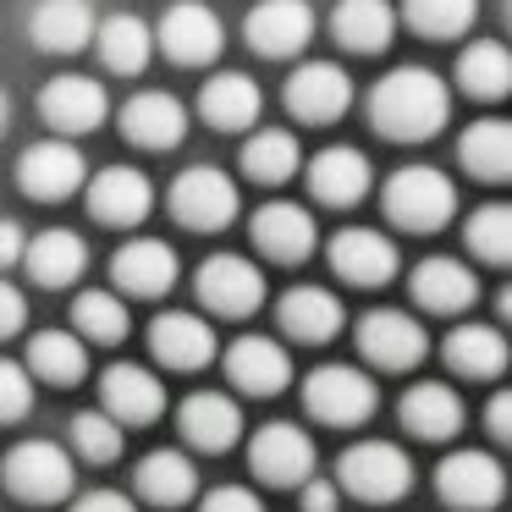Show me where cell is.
<instances>
[{
  "label": "cell",
  "instance_id": "39",
  "mask_svg": "<svg viewBox=\"0 0 512 512\" xmlns=\"http://www.w3.org/2000/svg\"><path fill=\"white\" fill-rule=\"evenodd\" d=\"M298 138L287 133V127H259L254 138L243 144V171L254 182H287L292 171H298Z\"/></svg>",
  "mask_w": 512,
  "mask_h": 512
},
{
  "label": "cell",
  "instance_id": "16",
  "mask_svg": "<svg viewBox=\"0 0 512 512\" xmlns=\"http://www.w3.org/2000/svg\"><path fill=\"white\" fill-rule=\"evenodd\" d=\"M397 243L380 232H369V226H347V232L331 237V270L342 281H353V287H386L391 276H397Z\"/></svg>",
  "mask_w": 512,
  "mask_h": 512
},
{
  "label": "cell",
  "instance_id": "19",
  "mask_svg": "<svg viewBox=\"0 0 512 512\" xmlns=\"http://www.w3.org/2000/svg\"><path fill=\"white\" fill-rule=\"evenodd\" d=\"M122 133L138 149H177L188 138V105L166 89H144L122 105Z\"/></svg>",
  "mask_w": 512,
  "mask_h": 512
},
{
  "label": "cell",
  "instance_id": "14",
  "mask_svg": "<svg viewBox=\"0 0 512 512\" xmlns=\"http://www.w3.org/2000/svg\"><path fill=\"white\" fill-rule=\"evenodd\" d=\"M83 177H89V160H83V149L61 144V138L34 144L23 160H17V188L34 193V199H45V204L72 199V193L83 188Z\"/></svg>",
  "mask_w": 512,
  "mask_h": 512
},
{
  "label": "cell",
  "instance_id": "11",
  "mask_svg": "<svg viewBox=\"0 0 512 512\" xmlns=\"http://www.w3.org/2000/svg\"><path fill=\"white\" fill-rule=\"evenodd\" d=\"M358 353L380 369H413L430 353V336H424V325L402 309H369L364 320H358Z\"/></svg>",
  "mask_w": 512,
  "mask_h": 512
},
{
  "label": "cell",
  "instance_id": "32",
  "mask_svg": "<svg viewBox=\"0 0 512 512\" xmlns=\"http://www.w3.org/2000/svg\"><path fill=\"white\" fill-rule=\"evenodd\" d=\"M276 314H281V331H287L292 342H331V336L342 331V303L325 287H292Z\"/></svg>",
  "mask_w": 512,
  "mask_h": 512
},
{
  "label": "cell",
  "instance_id": "17",
  "mask_svg": "<svg viewBox=\"0 0 512 512\" xmlns=\"http://www.w3.org/2000/svg\"><path fill=\"white\" fill-rule=\"evenodd\" d=\"M177 248L160 243V237H133V243L116 248L111 259V281L133 298H160V292L177 287Z\"/></svg>",
  "mask_w": 512,
  "mask_h": 512
},
{
  "label": "cell",
  "instance_id": "29",
  "mask_svg": "<svg viewBox=\"0 0 512 512\" xmlns=\"http://www.w3.org/2000/svg\"><path fill=\"white\" fill-rule=\"evenodd\" d=\"M177 424L199 452H226V446L243 435V413H237V402L221 397V391H193V397L182 402Z\"/></svg>",
  "mask_w": 512,
  "mask_h": 512
},
{
  "label": "cell",
  "instance_id": "51",
  "mask_svg": "<svg viewBox=\"0 0 512 512\" xmlns=\"http://www.w3.org/2000/svg\"><path fill=\"white\" fill-rule=\"evenodd\" d=\"M6 127H12V100H6V89H0V138H6Z\"/></svg>",
  "mask_w": 512,
  "mask_h": 512
},
{
  "label": "cell",
  "instance_id": "37",
  "mask_svg": "<svg viewBox=\"0 0 512 512\" xmlns=\"http://www.w3.org/2000/svg\"><path fill=\"white\" fill-rule=\"evenodd\" d=\"M457 160H463L474 177L485 182H501L512 171V127L496 122V116H485V122H474L463 138H457Z\"/></svg>",
  "mask_w": 512,
  "mask_h": 512
},
{
  "label": "cell",
  "instance_id": "13",
  "mask_svg": "<svg viewBox=\"0 0 512 512\" xmlns=\"http://www.w3.org/2000/svg\"><path fill=\"white\" fill-rule=\"evenodd\" d=\"M83 188H89V215L100 226H138L155 210V182L138 166H105L83 177Z\"/></svg>",
  "mask_w": 512,
  "mask_h": 512
},
{
  "label": "cell",
  "instance_id": "49",
  "mask_svg": "<svg viewBox=\"0 0 512 512\" xmlns=\"http://www.w3.org/2000/svg\"><path fill=\"white\" fill-rule=\"evenodd\" d=\"M23 243H28L23 226H17V221H0V270H12L17 259H23Z\"/></svg>",
  "mask_w": 512,
  "mask_h": 512
},
{
  "label": "cell",
  "instance_id": "3",
  "mask_svg": "<svg viewBox=\"0 0 512 512\" xmlns=\"http://www.w3.org/2000/svg\"><path fill=\"white\" fill-rule=\"evenodd\" d=\"M386 215L402 232H441L457 215V188L435 166H402L386 182Z\"/></svg>",
  "mask_w": 512,
  "mask_h": 512
},
{
  "label": "cell",
  "instance_id": "38",
  "mask_svg": "<svg viewBox=\"0 0 512 512\" xmlns=\"http://www.w3.org/2000/svg\"><path fill=\"white\" fill-rule=\"evenodd\" d=\"M457 89L474 94V100H501L512 89V56L496 39H479L457 56Z\"/></svg>",
  "mask_w": 512,
  "mask_h": 512
},
{
  "label": "cell",
  "instance_id": "4",
  "mask_svg": "<svg viewBox=\"0 0 512 512\" xmlns=\"http://www.w3.org/2000/svg\"><path fill=\"white\" fill-rule=\"evenodd\" d=\"M336 474H342V490L358 501H402L413 485V457L397 441H358L342 452Z\"/></svg>",
  "mask_w": 512,
  "mask_h": 512
},
{
  "label": "cell",
  "instance_id": "50",
  "mask_svg": "<svg viewBox=\"0 0 512 512\" xmlns=\"http://www.w3.org/2000/svg\"><path fill=\"white\" fill-rule=\"evenodd\" d=\"M490 435H496V441H512V397L507 391L490 397Z\"/></svg>",
  "mask_w": 512,
  "mask_h": 512
},
{
  "label": "cell",
  "instance_id": "1",
  "mask_svg": "<svg viewBox=\"0 0 512 512\" xmlns=\"http://www.w3.org/2000/svg\"><path fill=\"white\" fill-rule=\"evenodd\" d=\"M446 116H452V89L430 67H397L369 89V122H375V133L397 138V144L435 138L446 127Z\"/></svg>",
  "mask_w": 512,
  "mask_h": 512
},
{
  "label": "cell",
  "instance_id": "40",
  "mask_svg": "<svg viewBox=\"0 0 512 512\" xmlns=\"http://www.w3.org/2000/svg\"><path fill=\"white\" fill-rule=\"evenodd\" d=\"M402 17H408V28L424 39H457V34L474 28L479 0H402Z\"/></svg>",
  "mask_w": 512,
  "mask_h": 512
},
{
  "label": "cell",
  "instance_id": "5",
  "mask_svg": "<svg viewBox=\"0 0 512 512\" xmlns=\"http://www.w3.org/2000/svg\"><path fill=\"white\" fill-rule=\"evenodd\" d=\"M380 391L364 369L353 364H320L309 380H303V408L314 413L320 424H336V430H353L375 413Z\"/></svg>",
  "mask_w": 512,
  "mask_h": 512
},
{
  "label": "cell",
  "instance_id": "8",
  "mask_svg": "<svg viewBox=\"0 0 512 512\" xmlns=\"http://www.w3.org/2000/svg\"><path fill=\"white\" fill-rule=\"evenodd\" d=\"M248 463H254V474L265 479V485H303V479L314 474V463H320V452H314L309 430L276 419L248 441Z\"/></svg>",
  "mask_w": 512,
  "mask_h": 512
},
{
  "label": "cell",
  "instance_id": "18",
  "mask_svg": "<svg viewBox=\"0 0 512 512\" xmlns=\"http://www.w3.org/2000/svg\"><path fill=\"white\" fill-rule=\"evenodd\" d=\"M314 39V6L309 0H259L248 12V45L259 56H298Z\"/></svg>",
  "mask_w": 512,
  "mask_h": 512
},
{
  "label": "cell",
  "instance_id": "21",
  "mask_svg": "<svg viewBox=\"0 0 512 512\" xmlns=\"http://www.w3.org/2000/svg\"><path fill=\"white\" fill-rule=\"evenodd\" d=\"M100 402L116 424H149L166 408V386L144 364H111L100 375Z\"/></svg>",
  "mask_w": 512,
  "mask_h": 512
},
{
  "label": "cell",
  "instance_id": "34",
  "mask_svg": "<svg viewBox=\"0 0 512 512\" xmlns=\"http://www.w3.org/2000/svg\"><path fill=\"white\" fill-rule=\"evenodd\" d=\"M336 39L358 56H375L397 39V12H391L386 0H336V17H331Z\"/></svg>",
  "mask_w": 512,
  "mask_h": 512
},
{
  "label": "cell",
  "instance_id": "47",
  "mask_svg": "<svg viewBox=\"0 0 512 512\" xmlns=\"http://www.w3.org/2000/svg\"><path fill=\"white\" fill-rule=\"evenodd\" d=\"M72 512H138L133 496H122V490H89V496L72 501Z\"/></svg>",
  "mask_w": 512,
  "mask_h": 512
},
{
  "label": "cell",
  "instance_id": "46",
  "mask_svg": "<svg viewBox=\"0 0 512 512\" xmlns=\"http://www.w3.org/2000/svg\"><path fill=\"white\" fill-rule=\"evenodd\" d=\"M23 320H28V303H23V292H17L12 281H0V342L23 331Z\"/></svg>",
  "mask_w": 512,
  "mask_h": 512
},
{
  "label": "cell",
  "instance_id": "45",
  "mask_svg": "<svg viewBox=\"0 0 512 512\" xmlns=\"http://www.w3.org/2000/svg\"><path fill=\"white\" fill-rule=\"evenodd\" d=\"M199 512H265V501L254 496L248 485H221L199 501Z\"/></svg>",
  "mask_w": 512,
  "mask_h": 512
},
{
  "label": "cell",
  "instance_id": "30",
  "mask_svg": "<svg viewBox=\"0 0 512 512\" xmlns=\"http://www.w3.org/2000/svg\"><path fill=\"white\" fill-rule=\"evenodd\" d=\"M413 298L430 314H463L468 303L479 298V281L468 265L435 254V259H424V265H413Z\"/></svg>",
  "mask_w": 512,
  "mask_h": 512
},
{
  "label": "cell",
  "instance_id": "7",
  "mask_svg": "<svg viewBox=\"0 0 512 512\" xmlns=\"http://www.w3.org/2000/svg\"><path fill=\"white\" fill-rule=\"evenodd\" d=\"M287 111L309 127H325V122H342L347 105H353V78H347L336 61H303L298 72L287 78Z\"/></svg>",
  "mask_w": 512,
  "mask_h": 512
},
{
  "label": "cell",
  "instance_id": "33",
  "mask_svg": "<svg viewBox=\"0 0 512 512\" xmlns=\"http://www.w3.org/2000/svg\"><path fill=\"white\" fill-rule=\"evenodd\" d=\"M133 479H138V496L155 501V507H182V501H193V490H199V468H193V457L171 452V446L149 452Z\"/></svg>",
  "mask_w": 512,
  "mask_h": 512
},
{
  "label": "cell",
  "instance_id": "31",
  "mask_svg": "<svg viewBox=\"0 0 512 512\" xmlns=\"http://www.w3.org/2000/svg\"><path fill=\"white\" fill-rule=\"evenodd\" d=\"M94 45H100V61L122 78H138L149 67V50H155V28L133 12H116L105 23H94Z\"/></svg>",
  "mask_w": 512,
  "mask_h": 512
},
{
  "label": "cell",
  "instance_id": "15",
  "mask_svg": "<svg viewBox=\"0 0 512 512\" xmlns=\"http://www.w3.org/2000/svg\"><path fill=\"white\" fill-rule=\"evenodd\" d=\"M435 490L463 512H490L501 501V490H507V474H501V463L490 452H452L435 468Z\"/></svg>",
  "mask_w": 512,
  "mask_h": 512
},
{
  "label": "cell",
  "instance_id": "44",
  "mask_svg": "<svg viewBox=\"0 0 512 512\" xmlns=\"http://www.w3.org/2000/svg\"><path fill=\"white\" fill-rule=\"evenodd\" d=\"M34 408V375L17 358H0V424H17Z\"/></svg>",
  "mask_w": 512,
  "mask_h": 512
},
{
  "label": "cell",
  "instance_id": "42",
  "mask_svg": "<svg viewBox=\"0 0 512 512\" xmlns=\"http://www.w3.org/2000/svg\"><path fill=\"white\" fill-rule=\"evenodd\" d=\"M468 248L490 265H507L512 259V210L507 204H485V210L468 215Z\"/></svg>",
  "mask_w": 512,
  "mask_h": 512
},
{
  "label": "cell",
  "instance_id": "24",
  "mask_svg": "<svg viewBox=\"0 0 512 512\" xmlns=\"http://www.w3.org/2000/svg\"><path fill=\"white\" fill-rule=\"evenodd\" d=\"M369 182H375L369 160L358 155V149H347V144L320 149V155H314V166H309V193L320 204H336V210H353V204L369 193Z\"/></svg>",
  "mask_w": 512,
  "mask_h": 512
},
{
  "label": "cell",
  "instance_id": "41",
  "mask_svg": "<svg viewBox=\"0 0 512 512\" xmlns=\"http://www.w3.org/2000/svg\"><path fill=\"white\" fill-rule=\"evenodd\" d=\"M72 325H78L83 342H122L133 320H127V303L116 298V292H78Z\"/></svg>",
  "mask_w": 512,
  "mask_h": 512
},
{
  "label": "cell",
  "instance_id": "20",
  "mask_svg": "<svg viewBox=\"0 0 512 512\" xmlns=\"http://www.w3.org/2000/svg\"><path fill=\"white\" fill-rule=\"evenodd\" d=\"M226 380H232L237 391H248V397H276L292 380V358H287V347L270 342V336H237V342L226 347Z\"/></svg>",
  "mask_w": 512,
  "mask_h": 512
},
{
  "label": "cell",
  "instance_id": "43",
  "mask_svg": "<svg viewBox=\"0 0 512 512\" xmlns=\"http://www.w3.org/2000/svg\"><path fill=\"white\" fill-rule=\"evenodd\" d=\"M72 452L89 457V463H116L122 457V424L111 413H78L72 419Z\"/></svg>",
  "mask_w": 512,
  "mask_h": 512
},
{
  "label": "cell",
  "instance_id": "25",
  "mask_svg": "<svg viewBox=\"0 0 512 512\" xmlns=\"http://www.w3.org/2000/svg\"><path fill=\"white\" fill-rule=\"evenodd\" d=\"M17 265H28V276H34L39 287H72V281L89 270V243H83L78 232H67V226H50L34 243H23V259H17Z\"/></svg>",
  "mask_w": 512,
  "mask_h": 512
},
{
  "label": "cell",
  "instance_id": "48",
  "mask_svg": "<svg viewBox=\"0 0 512 512\" xmlns=\"http://www.w3.org/2000/svg\"><path fill=\"white\" fill-rule=\"evenodd\" d=\"M303 512H336V479H303Z\"/></svg>",
  "mask_w": 512,
  "mask_h": 512
},
{
  "label": "cell",
  "instance_id": "6",
  "mask_svg": "<svg viewBox=\"0 0 512 512\" xmlns=\"http://www.w3.org/2000/svg\"><path fill=\"white\" fill-rule=\"evenodd\" d=\"M171 215H177L188 232H221L237 221V182L215 166H188L171 182Z\"/></svg>",
  "mask_w": 512,
  "mask_h": 512
},
{
  "label": "cell",
  "instance_id": "10",
  "mask_svg": "<svg viewBox=\"0 0 512 512\" xmlns=\"http://www.w3.org/2000/svg\"><path fill=\"white\" fill-rule=\"evenodd\" d=\"M226 45L221 17L204 6V0H177L166 17H160V50H166L177 67H210Z\"/></svg>",
  "mask_w": 512,
  "mask_h": 512
},
{
  "label": "cell",
  "instance_id": "22",
  "mask_svg": "<svg viewBox=\"0 0 512 512\" xmlns=\"http://www.w3.org/2000/svg\"><path fill=\"white\" fill-rule=\"evenodd\" d=\"M314 237H320V226H314V215L303 210V204H265V210L254 215V243L259 254L281 259V265H298V259L314 254Z\"/></svg>",
  "mask_w": 512,
  "mask_h": 512
},
{
  "label": "cell",
  "instance_id": "35",
  "mask_svg": "<svg viewBox=\"0 0 512 512\" xmlns=\"http://www.w3.org/2000/svg\"><path fill=\"white\" fill-rule=\"evenodd\" d=\"M446 364L468 380H496L507 369V342L496 325H457L446 336Z\"/></svg>",
  "mask_w": 512,
  "mask_h": 512
},
{
  "label": "cell",
  "instance_id": "23",
  "mask_svg": "<svg viewBox=\"0 0 512 512\" xmlns=\"http://www.w3.org/2000/svg\"><path fill=\"white\" fill-rule=\"evenodd\" d=\"M94 6L89 0H39L34 12H28V34H34L39 50L50 56H78L83 45L94 39Z\"/></svg>",
  "mask_w": 512,
  "mask_h": 512
},
{
  "label": "cell",
  "instance_id": "9",
  "mask_svg": "<svg viewBox=\"0 0 512 512\" xmlns=\"http://www.w3.org/2000/svg\"><path fill=\"white\" fill-rule=\"evenodd\" d=\"M111 111V94H105L100 78H83V72H61V78L45 83L39 94V116H45L56 133L78 138V133H94Z\"/></svg>",
  "mask_w": 512,
  "mask_h": 512
},
{
  "label": "cell",
  "instance_id": "28",
  "mask_svg": "<svg viewBox=\"0 0 512 512\" xmlns=\"http://www.w3.org/2000/svg\"><path fill=\"white\" fill-rule=\"evenodd\" d=\"M397 413H402V430L419 435V441H446V435H457V424H463V402H457V391L441 386V380L408 386Z\"/></svg>",
  "mask_w": 512,
  "mask_h": 512
},
{
  "label": "cell",
  "instance_id": "27",
  "mask_svg": "<svg viewBox=\"0 0 512 512\" xmlns=\"http://www.w3.org/2000/svg\"><path fill=\"white\" fill-rule=\"evenodd\" d=\"M149 347H155V358L171 364V369H204L215 358V331L199 320V314L171 309V314H160V320L149 325Z\"/></svg>",
  "mask_w": 512,
  "mask_h": 512
},
{
  "label": "cell",
  "instance_id": "2",
  "mask_svg": "<svg viewBox=\"0 0 512 512\" xmlns=\"http://www.w3.org/2000/svg\"><path fill=\"white\" fill-rule=\"evenodd\" d=\"M0 479L17 501H34V507H50V501H67L72 485H78V468H72V452L56 441H17L0 463Z\"/></svg>",
  "mask_w": 512,
  "mask_h": 512
},
{
  "label": "cell",
  "instance_id": "12",
  "mask_svg": "<svg viewBox=\"0 0 512 512\" xmlns=\"http://www.w3.org/2000/svg\"><path fill=\"white\" fill-rule=\"evenodd\" d=\"M199 303L226 314V320H243V314H254L265 303V276L243 254H215L199 265Z\"/></svg>",
  "mask_w": 512,
  "mask_h": 512
},
{
  "label": "cell",
  "instance_id": "26",
  "mask_svg": "<svg viewBox=\"0 0 512 512\" xmlns=\"http://www.w3.org/2000/svg\"><path fill=\"white\" fill-rule=\"evenodd\" d=\"M199 111H204V122L221 127V133H243V127L259 122L265 94H259V83L248 78V72H215L199 94Z\"/></svg>",
  "mask_w": 512,
  "mask_h": 512
},
{
  "label": "cell",
  "instance_id": "36",
  "mask_svg": "<svg viewBox=\"0 0 512 512\" xmlns=\"http://www.w3.org/2000/svg\"><path fill=\"white\" fill-rule=\"evenodd\" d=\"M28 369L50 386H78L89 375V347H83L78 331H39L28 342Z\"/></svg>",
  "mask_w": 512,
  "mask_h": 512
}]
</instances>
